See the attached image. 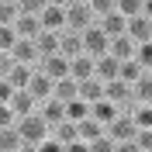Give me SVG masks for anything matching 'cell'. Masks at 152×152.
Wrapping results in <instances>:
<instances>
[{"label": "cell", "mask_w": 152, "mask_h": 152, "mask_svg": "<svg viewBox=\"0 0 152 152\" xmlns=\"http://www.w3.org/2000/svg\"><path fill=\"white\" fill-rule=\"evenodd\" d=\"M18 132H21V138H24V149H38V145L52 135V124H48L38 111H31V114H24V118H18Z\"/></svg>", "instance_id": "6da1fadb"}, {"label": "cell", "mask_w": 152, "mask_h": 152, "mask_svg": "<svg viewBox=\"0 0 152 152\" xmlns=\"http://www.w3.org/2000/svg\"><path fill=\"white\" fill-rule=\"evenodd\" d=\"M66 14H69V28L73 31H86V28H94L97 21H100L97 10L90 7V0H73L66 7Z\"/></svg>", "instance_id": "7a4b0ae2"}, {"label": "cell", "mask_w": 152, "mask_h": 152, "mask_svg": "<svg viewBox=\"0 0 152 152\" xmlns=\"http://www.w3.org/2000/svg\"><path fill=\"white\" fill-rule=\"evenodd\" d=\"M107 132L114 135L118 149H121V145H132V142H135V135H138V124H135L132 111H121V114H118V118H114L111 124H107Z\"/></svg>", "instance_id": "3957f363"}, {"label": "cell", "mask_w": 152, "mask_h": 152, "mask_svg": "<svg viewBox=\"0 0 152 152\" xmlns=\"http://www.w3.org/2000/svg\"><path fill=\"white\" fill-rule=\"evenodd\" d=\"M83 48L90 52V56H104V52H111V35L100 28V21H97L94 28L83 31Z\"/></svg>", "instance_id": "277c9868"}, {"label": "cell", "mask_w": 152, "mask_h": 152, "mask_svg": "<svg viewBox=\"0 0 152 152\" xmlns=\"http://www.w3.org/2000/svg\"><path fill=\"white\" fill-rule=\"evenodd\" d=\"M38 114H42V118H45V121L52 124V128H56V124H62V121H69L66 100H59L56 94L48 97V100H42V104H38Z\"/></svg>", "instance_id": "5b68a950"}, {"label": "cell", "mask_w": 152, "mask_h": 152, "mask_svg": "<svg viewBox=\"0 0 152 152\" xmlns=\"http://www.w3.org/2000/svg\"><path fill=\"white\" fill-rule=\"evenodd\" d=\"M69 76L73 80H90V76H97V56H90V52H80V56L69 59Z\"/></svg>", "instance_id": "8992f818"}, {"label": "cell", "mask_w": 152, "mask_h": 152, "mask_svg": "<svg viewBox=\"0 0 152 152\" xmlns=\"http://www.w3.org/2000/svg\"><path fill=\"white\" fill-rule=\"evenodd\" d=\"M38 69H42V73H48L52 80H62V76H69V56H62V52H52V56H42Z\"/></svg>", "instance_id": "52a82bcc"}, {"label": "cell", "mask_w": 152, "mask_h": 152, "mask_svg": "<svg viewBox=\"0 0 152 152\" xmlns=\"http://www.w3.org/2000/svg\"><path fill=\"white\" fill-rule=\"evenodd\" d=\"M10 56L18 59V62H31V66H38V62H42V48H38L35 38H18V45L10 48Z\"/></svg>", "instance_id": "ba28073f"}, {"label": "cell", "mask_w": 152, "mask_h": 152, "mask_svg": "<svg viewBox=\"0 0 152 152\" xmlns=\"http://www.w3.org/2000/svg\"><path fill=\"white\" fill-rule=\"evenodd\" d=\"M42 24H45L48 31H66V28H69V14H66V7L48 4V7L42 10Z\"/></svg>", "instance_id": "9c48e42d"}, {"label": "cell", "mask_w": 152, "mask_h": 152, "mask_svg": "<svg viewBox=\"0 0 152 152\" xmlns=\"http://www.w3.org/2000/svg\"><path fill=\"white\" fill-rule=\"evenodd\" d=\"M14 28H18L21 38H38L42 31H45V24H42V14H28V10H21V18L14 21Z\"/></svg>", "instance_id": "30bf717a"}, {"label": "cell", "mask_w": 152, "mask_h": 152, "mask_svg": "<svg viewBox=\"0 0 152 152\" xmlns=\"http://www.w3.org/2000/svg\"><path fill=\"white\" fill-rule=\"evenodd\" d=\"M52 135L62 142V149H73V145L86 142L83 135H80V124H76V121H62V124H56V128H52Z\"/></svg>", "instance_id": "8fae6325"}, {"label": "cell", "mask_w": 152, "mask_h": 152, "mask_svg": "<svg viewBox=\"0 0 152 152\" xmlns=\"http://www.w3.org/2000/svg\"><path fill=\"white\" fill-rule=\"evenodd\" d=\"M97 76H100L104 83L118 80V76H121V59L114 56V52H104V56H97Z\"/></svg>", "instance_id": "7c38bea8"}, {"label": "cell", "mask_w": 152, "mask_h": 152, "mask_svg": "<svg viewBox=\"0 0 152 152\" xmlns=\"http://www.w3.org/2000/svg\"><path fill=\"white\" fill-rule=\"evenodd\" d=\"M128 35L135 38V42H149L152 38V18L149 14H135V18H128Z\"/></svg>", "instance_id": "4fadbf2b"}, {"label": "cell", "mask_w": 152, "mask_h": 152, "mask_svg": "<svg viewBox=\"0 0 152 152\" xmlns=\"http://www.w3.org/2000/svg\"><path fill=\"white\" fill-rule=\"evenodd\" d=\"M100 28H104L111 38L124 35V31H128V14H121V10H111V14H104V18H100Z\"/></svg>", "instance_id": "5bb4252c"}, {"label": "cell", "mask_w": 152, "mask_h": 152, "mask_svg": "<svg viewBox=\"0 0 152 152\" xmlns=\"http://www.w3.org/2000/svg\"><path fill=\"white\" fill-rule=\"evenodd\" d=\"M59 52H62V56H80V52H86L83 48V31H73V28H66L62 31V45H59Z\"/></svg>", "instance_id": "9a60e30c"}, {"label": "cell", "mask_w": 152, "mask_h": 152, "mask_svg": "<svg viewBox=\"0 0 152 152\" xmlns=\"http://www.w3.org/2000/svg\"><path fill=\"white\" fill-rule=\"evenodd\" d=\"M111 52L118 59H132L135 52H138V42H135L132 35H128V31H124V35H118V38H111Z\"/></svg>", "instance_id": "2e32d148"}, {"label": "cell", "mask_w": 152, "mask_h": 152, "mask_svg": "<svg viewBox=\"0 0 152 152\" xmlns=\"http://www.w3.org/2000/svg\"><path fill=\"white\" fill-rule=\"evenodd\" d=\"M121 111H124L121 104H114L111 97H104V100H97V104H94V111H90V114H94V118H100L104 124H111V121H114V118H118Z\"/></svg>", "instance_id": "e0dca14e"}, {"label": "cell", "mask_w": 152, "mask_h": 152, "mask_svg": "<svg viewBox=\"0 0 152 152\" xmlns=\"http://www.w3.org/2000/svg\"><path fill=\"white\" fill-rule=\"evenodd\" d=\"M80 124V135H83L86 142H94V138H100V135L107 132V124L100 121V118H94V114H90V118H83V121H76Z\"/></svg>", "instance_id": "ac0fdd59"}, {"label": "cell", "mask_w": 152, "mask_h": 152, "mask_svg": "<svg viewBox=\"0 0 152 152\" xmlns=\"http://www.w3.org/2000/svg\"><path fill=\"white\" fill-rule=\"evenodd\" d=\"M128 111H132V118H135L138 128H152V100H135Z\"/></svg>", "instance_id": "d6986e66"}, {"label": "cell", "mask_w": 152, "mask_h": 152, "mask_svg": "<svg viewBox=\"0 0 152 152\" xmlns=\"http://www.w3.org/2000/svg\"><path fill=\"white\" fill-rule=\"evenodd\" d=\"M38 48H42V56H52V52H59V45H62V31H42V35L35 38Z\"/></svg>", "instance_id": "ffe728a7"}, {"label": "cell", "mask_w": 152, "mask_h": 152, "mask_svg": "<svg viewBox=\"0 0 152 152\" xmlns=\"http://www.w3.org/2000/svg\"><path fill=\"white\" fill-rule=\"evenodd\" d=\"M145 73H149V69H145L135 56H132V59H121V80H128V83H138Z\"/></svg>", "instance_id": "44dd1931"}, {"label": "cell", "mask_w": 152, "mask_h": 152, "mask_svg": "<svg viewBox=\"0 0 152 152\" xmlns=\"http://www.w3.org/2000/svg\"><path fill=\"white\" fill-rule=\"evenodd\" d=\"M56 97H59V100H73V97H80V80H73V76L56 80Z\"/></svg>", "instance_id": "7402d4cb"}, {"label": "cell", "mask_w": 152, "mask_h": 152, "mask_svg": "<svg viewBox=\"0 0 152 152\" xmlns=\"http://www.w3.org/2000/svg\"><path fill=\"white\" fill-rule=\"evenodd\" d=\"M21 18V4L18 0H4V7H0V24H14Z\"/></svg>", "instance_id": "603a6c76"}, {"label": "cell", "mask_w": 152, "mask_h": 152, "mask_svg": "<svg viewBox=\"0 0 152 152\" xmlns=\"http://www.w3.org/2000/svg\"><path fill=\"white\" fill-rule=\"evenodd\" d=\"M135 100H152V73H145L135 83Z\"/></svg>", "instance_id": "cb8c5ba5"}, {"label": "cell", "mask_w": 152, "mask_h": 152, "mask_svg": "<svg viewBox=\"0 0 152 152\" xmlns=\"http://www.w3.org/2000/svg\"><path fill=\"white\" fill-rule=\"evenodd\" d=\"M135 59H138V62H142V66L152 73V38H149V42H138V52H135Z\"/></svg>", "instance_id": "d4e9b609"}, {"label": "cell", "mask_w": 152, "mask_h": 152, "mask_svg": "<svg viewBox=\"0 0 152 152\" xmlns=\"http://www.w3.org/2000/svg\"><path fill=\"white\" fill-rule=\"evenodd\" d=\"M145 0H118V10L121 14H128V18H135V14H142Z\"/></svg>", "instance_id": "484cf974"}, {"label": "cell", "mask_w": 152, "mask_h": 152, "mask_svg": "<svg viewBox=\"0 0 152 152\" xmlns=\"http://www.w3.org/2000/svg\"><path fill=\"white\" fill-rule=\"evenodd\" d=\"M90 7L97 10V18H104V14L118 10V0H90Z\"/></svg>", "instance_id": "4316f807"}, {"label": "cell", "mask_w": 152, "mask_h": 152, "mask_svg": "<svg viewBox=\"0 0 152 152\" xmlns=\"http://www.w3.org/2000/svg\"><path fill=\"white\" fill-rule=\"evenodd\" d=\"M21 10H28V14H42V10L48 7V0H18Z\"/></svg>", "instance_id": "83f0119b"}, {"label": "cell", "mask_w": 152, "mask_h": 152, "mask_svg": "<svg viewBox=\"0 0 152 152\" xmlns=\"http://www.w3.org/2000/svg\"><path fill=\"white\" fill-rule=\"evenodd\" d=\"M135 142H138V149H152V128H138Z\"/></svg>", "instance_id": "f1b7e54d"}, {"label": "cell", "mask_w": 152, "mask_h": 152, "mask_svg": "<svg viewBox=\"0 0 152 152\" xmlns=\"http://www.w3.org/2000/svg\"><path fill=\"white\" fill-rule=\"evenodd\" d=\"M48 4H59V7H69L73 0H48Z\"/></svg>", "instance_id": "f546056e"}, {"label": "cell", "mask_w": 152, "mask_h": 152, "mask_svg": "<svg viewBox=\"0 0 152 152\" xmlns=\"http://www.w3.org/2000/svg\"><path fill=\"white\" fill-rule=\"evenodd\" d=\"M142 10H145V14L152 18V0H145V7H142Z\"/></svg>", "instance_id": "4dcf8cb0"}]
</instances>
